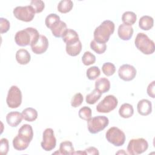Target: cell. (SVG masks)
Masks as SVG:
<instances>
[{"label":"cell","instance_id":"6da1fadb","mask_svg":"<svg viewBox=\"0 0 155 155\" xmlns=\"http://www.w3.org/2000/svg\"><path fill=\"white\" fill-rule=\"evenodd\" d=\"M40 35L38 31L33 27H27L19 30L15 34V41L21 47H25L34 44L39 39Z\"/></svg>","mask_w":155,"mask_h":155},{"label":"cell","instance_id":"7a4b0ae2","mask_svg":"<svg viewBox=\"0 0 155 155\" xmlns=\"http://www.w3.org/2000/svg\"><path fill=\"white\" fill-rule=\"evenodd\" d=\"M114 24L110 20L104 21L94 31V40L99 43L105 44L114 33Z\"/></svg>","mask_w":155,"mask_h":155},{"label":"cell","instance_id":"3957f363","mask_svg":"<svg viewBox=\"0 0 155 155\" xmlns=\"http://www.w3.org/2000/svg\"><path fill=\"white\" fill-rule=\"evenodd\" d=\"M134 44L136 48L145 54H151L155 50L154 42L143 33H139L136 36Z\"/></svg>","mask_w":155,"mask_h":155},{"label":"cell","instance_id":"277c9868","mask_svg":"<svg viewBox=\"0 0 155 155\" xmlns=\"http://www.w3.org/2000/svg\"><path fill=\"white\" fill-rule=\"evenodd\" d=\"M108 124V118L105 116H97L91 117L87 120L88 130L91 134H96L105 129Z\"/></svg>","mask_w":155,"mask_h":155},{"label":"cell","instance_id":"5b68a950","mask_svg":"<svg viewBox=\"0 0 155 155\" xmlns=\"http://www.w3.org/2000/svg\"><path fill=\"white\" fill-rule=\"evenodd\" d=\"M105 137L108 142L116 147L123 145L125 142V134L122 130L116 127L110 128L106 132Z\"/></svg>","mask_w":155,"mask_h":155},{"label":"cell","instance_id":"8992f818","mask_svg":"<svg viewBox=\"0 0 155 155\" xmlns=\"http://www.w3.org/2000/svg\"><path fill=\"white\" fill-rule=\"evenodd\" d=\"M148 148V142L143 138L132 139L130 140L127 150L131 155H137L147 151Z\"/></svg>","mask_w":155,"mask_h":155},{"label":"cell","instance_id":"52a82bcc","mask_svg":"<svg viewBox=\"0 0 155 155\" xmlns=\"http://www.w3.org/2000/svg\"><path fill=\"white\" fill-rule=\"evenodd\" d=\"M6 102L9 108H16L22 103V93L16 85H12L8 91Z\"/></svg>","mask_w":155,"mask_h":155},{"label":"cell","instance_id":"ba28073f","mask_svg":"<svg viewBox=\"0 0 155 155\" xmlns=\"http://www.w3.org/2000/svg\"><path fill=\"white\" fill-rule=\"evenodd\" d=\"M13 13L16 18L24 22L31 21L35 15L34 9L30 5L18 6L13 9Z\"/></svg>","mask_w":155,"mask_h":155},{"label":"cell","instance_id":"9c48e42d","mask_svg":"<svg viewBox=\"0 0 155 155\" xmlns=\"http://www.w3.org/2000/svg\"><path fill=\"white\" fill-rule=\"evenodd\" d=\"M118 104L117 99L113 95L105 96L96 106V110L99 113H107L114 110Z\"/></svg>","mask_w":155,"mask_h":155},{"label":"cell","instance_id":"30bf717a","mask_svg":"<svg viewBox=\"0 0 155 155\" xmlns=\"http://www.w3.org/2000/svg\"><path fill=\"white\" fill-rule=\"evenodd\" d=\"M41 145L42 149L46 151H51L56 147V139L52 128H47L44 131Z\"/></svg>","mask_w":155,"mask_h":155},{"label":"cell","instance_id":"8fae6325","mask_svg":"<svg viewBox=\"0 0 155 155\" xmlns=\"http://www.w3.org/2000/svg\"><path fill=\"white\" fill-rule=\"evenodd\" d=\"M136 70L131 65L124 64L118 70L119 78L124 81H130L133 80L136 75Z\"/></svg>","mask_w":155,"mask_h":155},{"label":"cell","instance_id":"7c38bea8","mask_svg":"<svg viewBox=\"0 0 155 155\" xmlns=\"http://www.w3.org/2000/svg\"><path fill=\"white\" fill-rule=\"evenodd\" d=\"M32 51L36 54H41L45 52L48 47V41L47 38L42 35H40L38 40L31 46Z\"/></svg>","mask_w":155,"mask_h":155},{"label":"cell","instance_id":"4fadbf2b","mask_svg":"<svg viewBox=\"0 0 155 155\" xmlns=\"http://www.w3.org/2000/svg\"><path fill=\"white\" fill-rule=\"evenodd\" d=\"M133 31V28L131 25L122 24L118 27L117 34L122 40L128 41L131 38Z\"/></svg>","mask_w":155,"mask_h":155},{"label":"cell","instance_id":"5bb4252c","mask_svg":"<svg viewBox=\"0 0 155 155\" xmlns=\"http://www.w3.org/2000/svg\"><path fill=\"white\" fill-rule=\"evenodd\" d=\"M137 112L142 116H147L151 113L152 104L151 102L145 99L139 101L137 105Z\"/></svg>","mask_w":155,"mask_h":155},{"label":"cell","instance_id":"9a60e30c","mask_svg":"<svg viewBox=\"0 0 155 155\" xmlns=\"http://www.w3.org/2000/svg\"><path fill=\"white\" fill-rule=\"evenodd\" d=\"M18 135L25 140L30 142L33 137V131L32 127L29 124L22 125L18 130Z\"/></svg>","mask_w":155,"mask_h":155},{"label":"cell","instance_id":"2e32d148","mask_svg":"<svg viewBox=\"0 0 155 155\" xmlns=\"http://www.w3.org/2000/svg\"><path fill=\"white\" fill-rule=\"evenodd\" d=\"M23 117L22 114L18 111H12L6 116V121L12 127H17L22 121Z\"/></svg>","mask_w":155,"mask_h":155},{"label":"cell","instance_id":"e0dca14e","mask_svg":"<svg viewBox=\"0 0 155 155\" xmlns=\"http://www.w3.org/2000/svg\"><path fill=\"white\" fill-rule=\"evenodd\" d=\"M62 38L63 41L66 44V45L73 44L79 41L78 33L71 28H67Z\"/></svg>","mask_w":155,"mask_h":155},{"label":"cell","instance_id":"ac0fdd59","mask_svg":"<svg viewBox=\"0 0 155 155\" xmlns=\"http://www.w3.org/2000/svg\"><path fill=\"white\" fill-rule=\"evenodd\" d=\"M51 31L53 35L56 38H61L67 30V24L62 21H59L51 28Z\"/></svg>","mask_w":155,"mask_h":155},{"label":"cell","instance_id":"d6986e66","mask_svg":"<svg viewBox=\"0 0 155 155\" xmlns=\"http://www.w3.org/2000/svg\"><path fill=\"white\" fill-rule=\"evenodd\" d=\"M16 60L21 65H26L31 60V56L29 52L24 48L18 50L16 53Z\"/></svg>","mask_w":155,"mask_h":155},{"label":"cell","instance_id":"ffe728a7","mask_svg":"<svg viewBox=\"0 0 155 155\" xmlns=\"http://www.w3.org/2000/svg\"><path fill=\"white\" fill-rule=\"evenodd\" d=\"M74 152V149L73 145V143L70 141H64L62 142L59 145V151L54 152L53 153L54 154H73Z\"/></svg>","mask_w":155,"mask_h":155},{"label":"cell","instance_id":"44dd1931","mask_svg":"<svg viewBox=\"0 0 155 155\" xmlns=\"http://www.w3.org/2000/svg\"><path fill=\"white\" fill-rule=\"evenodd\" d=\"M95 89L101 94L108 92L110 89V82L105 78L97 79L95 82Z\"/></svg>","mask_w":155,"mask_h":155},{"label":"cell","instance_id":"7402d4cb","mask_svg":"<svg viewBox=\"0 0 155 155\" xmlns=\"http://www.w3.org/2000/svg\"><path fill=\"white\" fill-rule=\"evenodd\" d=\"M154 25V19L151 16L145 15L142 16L139 21V27L143 30H150Z\"/></svg>","mask_w":155,"mask_h":155},{"label":"cell","instance_id":"603a6c76","mask_svg":"<svg viewBox=\"0 0 155 155\" xmlns=\"http://www.w3.org/2000/svg\"><path fill=\"white\" fill-rule=\"evenodd\" d=\"M134 114V109L133 106L128 103L123 104L119 110V114L123 118H130Z\"/></svg>","mask_w":155,"mask_h":155},{"label":"cell","instance_id":"cb8c5ba5","mask_svg":"<svg viewBox=\"0 0 155 155\" xmlns=\"http://www.w3.org/2000/svg\"><path fill=\"white\" fill-rule=\"evenodd\" d=\"M23 119L28 122L35 121L38 117L37 111L31 107H28L23 110L21 113Z\"/></svg>","mask_w":155,"mask_h":155},{"label":"cell","instance_id":"d4e9b609","mask_svg":"<svg viewBox=\"0 0 155 155\" xmlns=\"http://www.w3.org/2000/svg\"><path fill=\"white\" fill-rule=\"evenodd\" d=\"M82 44L81 41L79 40L77 42L70 44L66 45L65 50L67 53L71 56H76L78 55L82 50Z\"/></svg>","mask_w":155,"mask_h":155},{"label":"cell","instance_id":"484cf974","mask_svg":"<svg viewBox=\"0 0 155 155\" xmlns=\"http://www.w3.org/2000/svg\"><path fill=\"white\" fill-rule=\"evenodd\" d=\"M13 148L18 151H22L28 148L30 142L24 140L18 134L13 139Z\"/></svg>","mask_w":155,"mask_h":155},{"label":"cell","instance_id":"4316f807","mask_svg":"<svg viewBox=\"0 0 155 155\" xmlns=\"http://www.w3.org/2000/svg\"><path fill=\"white\" fill-rule=\"evenodd\" d=\"M137 19V16L135 13L131 11H127L122 14V21L123 24L132 25H133Z\"/></svg>","mask_w":155,"mask_h":155},{"label":"cell","instance_id":"83f0119b","mask_svg":"<svg viewBox=\"0 0 155 155\" xmlns=\"http://www.w3.org/2000/svg\"><path fill=\"white\" fill-rule=\"evenodd\" d=\"M73 7V2L71 0H62L58 5V10L61 13H67L71 11Z\"/></svg>","mask_w":155,"mask_h":155},{"label":"cell","instance_id":"f1b7e54d","mask_svg":"<svg viewBox=\"0 0 155 155\" xmlns=\"http://www.w3.org/2000/svg\"><path fill=\"white\" fill-rule=\"evenodd\" d=\"M90 48L96 53L101 54L104 53L107 49V45L104 43H99L94 39L90 42Z\"/></svg>","mask_w":155,"mask_h":155},{"label":"cell","instance_id":"f546056e","mask_svg":"<svg viewBox=\"0 0 155 155\" xmlns=\"http://www.w3.org/2000/svg\"><path fill=\"white\" fill-rule=\"evenodd\" d=\"M101 95L102 94L94 88L90 93L86 96V102L90 105L94 104L101 98Z\"/></svg>","mask_w":155,"mask_h":155},{"label":"cell","instance_id":"4dcf8cb0","mask_svg":"<svg viewBox=\"0 0 155 155\" xmlns=\"http://www.w3.org/2000/svg\"><path fill=\"white\" fill-rule=\"evenodd\" d=\"M101 74V70L97 66H93L88 68L86 71V75L88 79L94 80Z\"/></svg>","mask_w":155,"mask_h":155},{"label":"cell","instance_id":"1f68e13d","mask_svg":"<svg viewBox=\"0 0 155 155\" xmlns=\"http://www.w3.org/2000/svg\"><path fill=\"white\" fill-rule=\"evenodd\" d=\"M59 21H60V17L56 13H50L47 16L45 19V24L47 28L51 29V28Z\"/></svg>","mask_w":155,"mask_h":155},{"label":"cell","instance_id":"d6a6232c","mask_svg":"<svg viewBox=\"0 0 155 155\" xmlns=\"http://www.w3.org/2000/svg\"><path fill=\"white\" fill-rule=\"evenodd\" d=\"M82 63L85 65H90L96 61V56L90 51H85L82 57Z\"/></svg>","mask_w":155,"mask_h":155},{"label":"cell","instance_id":"836d02e7","mask_svg":"<svg viewBox=\"0 0 155 155\" xmlns=\"http://www.w3.org/2000/svg\"><path fill=\"white\" fill-rule=\"evenodd\" d=\"M102 72L107 76H110L113 75L116 71L115 65L111 62H105L102 67Z\"/></svg>","mask_w":155,"mask_h":155},{"label":"cell","instance_id":"e575fe53","mask_svg":"<svg viewBox=\"0 0 155 155\" xmlns=\"http://www.w3.org/2000/svg\"><path fill=\"white\" fill-rule=\"evenodd\" d=\"M78 115L81 119L85 120H88L91 117L92 111L90 107L84 106L80 108L79 110Z\"/></svg>","mask_w":155,"mask_h":155},{"label":"cell","instance_id":"d590c367","mask_svg":"<svg viewBox=\"0 0 155 155\" xmlns=\"http://www.w3.org/2000/svg\"><path fill=\"white\" fill-rule=\"evenodd\" d=\"M30 5L32 7L36 13L42 12L45 8V4L41 0H32Z\"/></svg>","mask_w":155,"mask_h":155},{"label":"cell","instance_id":"8d00e7d4","mask_svg":"<svg viewBox=\"0 0 155 155\" xmlns=\"http://www.w3.org/2000/svg\"><path fill=\"white\" fill-rule=\"evenodd\" d=\"M84 97L81 93H76L71 99V105L74 108L79 107L83 102Z\"/></svg>","mask_w":155,"mask_h":155},{"label":"cell","instance_id":"74e56055","mask_svg":"<svg viewBox=\"0 0 155 155\" xmlns=\"http://www.w3.org/2000/svg\"><path fill=\"white\" fill-rule=\"evenodd\" d=\"M10 27V22L5 18H0V33L1 34L6 33L8 31Z\"/></svg>","mask_w":155,"mask_h":155},{"label":"cell","instance_id":"f35d334b","mask_svg":"<svg viewBox=\"0 0 155 155\" xmlns=\"http://www.w3.org/2000/svg\"><path fill=\"white\" fill-rule=\"evenodd\" d=\"M9 150L8 140L6 138H2L1 139L0 144V153L2 155H6Z\"/></svg>","mask_w":155,"mask_h":155},{"label":"cell","instance_id":"ab89813d","mask_svg":"<svg viewBox=\"0 0 155 155\" xmlns=\"http://www.w3.org/2000/svg\"><path fill=\"white\" fill-rule=\"evenodd\" d=\"M154 87H155V81H152L148 86L147 89V94L149 96L151 97L152 98H154Z\"/></svg>","mask_w":155,"mask_h":155},{"label":"cell","instance_id":"60d3db41","mask_svg":"<svg viewBox=\"0 0 155 155\" xmlns=\"http://www.w3.org/2000/svg\"><path fill=\"white\" fill-rule=\"evenodd\" d=\"M84 153H85V154H91V155H93V154H94V155L97 154L98 155L99 154L98 150L94 147H90L86 148L84 150Z\"/></svg>","mask_w":155,"mask_h":155},{"label":"cell","instance_id":"b9f144b4","mask_svg":"<svg viewBox=\"0 0 155 155\" xmlns=\"http://www.w3.org/2000/svg\"><path fill=\"white\" fill-rule=\"evenodd\" d=\"M116 154H127V153L124 151V150H120L119 151H118V152H117Z\"/></svg>","mask_w":155,"mask_h":155}]
</instances>
